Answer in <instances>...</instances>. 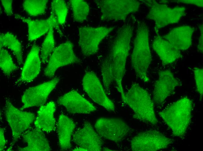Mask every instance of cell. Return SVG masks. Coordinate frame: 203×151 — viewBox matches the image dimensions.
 Returning a JSON list of instances; mask_svg holds the SVG:
<instances>
[{
	"instance_id": "cell-1",
	"label": "cell",
	"mask_w": 203,
	"mask_h": 151,
	"mask_svg": "<svg viewBox=\"0 0 203 151\" xmlns=\"http://www.w3.org/2000/svg\"><path fill=\"white\" fill-rule=\"evenodd\" d=\"M133 30V26L130 22L125 24L118 29L110 50L101 65V71L105 90L108 91L111 84L115 82L123 101L125 93L122 81L125 71L126 62L130 50Z\"/></svg>"
},
{
	"instance_id": "cell-2",
	"label": "cell",
	"mask_w": 203,
	"mask_h": 151,
	"mask_svg": "<svg viewBox=\"0 0 203 151\" xmlns=\"http://www.w3.org/2000/svg\"><path fill=\"white\" fill-rule=\"evenodd\" d=\"M151 61L148 27L144 22L138 21L131 61L136 75L145 82L149 81L147 72Z\"/></svg>"
},
{
	"instance_id": "cell-3",
	"label": "cell",
	"mask_w": 203,
	"mask_h": 151,
	"mask_svg": "<svg viewBox=\"0 0 203 151\" xmlns=\"http://www.w3.org/2000/svg\"><path fill=\"white\" fill-rule=\"evenodd\" d=\"M192 104L190 98L183 97L158 113L174 136L182 137L185 134L191 120Z\"/></svg>"
},
{
	"instance_id": "cell-4",
	"label": "cell",
	"mask_w": 203,
	"mask_h": 151,
	"mask_svg": "<svg viewBox=\"0 0 203 151\" xmlns=\"http://www.w3.org/2000/svg\"><path fill=\"white\" fill-rule=\"evenodd\" d=\"M123 102L132 109L137 119L153 125L158 124L154 104L149 94L138 84H133L125 93Z\"/></svg>"
},
{
	"instance_id": "cell-5",
	"label": "cell",
	"mask_w": 203,
	"mask_h": 151,
	"mask_svg": "<svg viewBox=\"0 0 203 151\" xmlns=\"http://www.w3.org/2000/svg\"><path fill=\"white\" fill-rule=\"evenodd\" d=\"M149 8L146 18L155 22L154 29L157 35L160 29L169 24L178 22L185 15L186 8L182 6L173 8L165 4H161L155 0H141Z\"/></svg>"
},
{
	"instance_id": "cell-6",
	"label": "cell",
	"mask_w": 203,
	"mask_h": 151,
	"mask_svg": "<svg viewBox=\"0 0 203 151\" xmlns=\"http://www.w3.org/2000/svg\"><path fill=\"white\" fill-rule=\"evenodd\" d=\"M94 2L100 9L101 19L103 21L125 20L130 14L137 11L140 3L136 0H96Z\"/></svg>"
},
{
	"instance_id": "cell-7",
	"label": "cell",
	"mask_w": 203,
	"mask_h": 151,
	"mask_svg": "<svg viewBox=\"0 0 203 151\" xmlns=\"http://www.w3.org/2000/svg\"><path fill=\"white\" fill-rule=\"evenodd\" d=\"M114 27H81L79 29L78 44L82 54L89 57L98 52L99 44Z\"/></svg>"
},
{
	"instance_id": "cell-8",
	"label": "cell",
	"mask_w": 203,
	"mask_h": 151,
	"mask_svg": "<svg viewBox=\"0 0 203 151\" xmlns=\"http://www.w3.org/2000/svg\"><path fill=\"white\" fill-rule=\"evenodd\" d=\"M174 141L159 131L150 130L134 137L131 146L134 151H155L167 148Z\"/></svg>"
},
{
	"instance_id": "cell-9",
	"label": "cell",
	"mask_w": 203,
	"mask_h": 151,
	"mask_svg": "<svg viewBox=\"0 0 203 151\" xmlns=\"http://www.w3.org/2000/svg\"><path fill=\"white\" fill-rule=\"evenodd\" d=\"M5 105V115L11 128L13 139L12 143L13 144L29 128L35 119V115L32 112L18 109L8 99L6 100Z\"/></svg>"
},
{
	"instance_id": "cell-10",
	"label": "cell",
	"mask_w": 203,
	"mask_h": 151,
	"mask_svg": "<svg viewBox=\"0 0 203 151\" xmlns=\"http://www.w3.org/2000/svg\"><path fill=\"white\" fill-rule=\"evenodd\" d=\"M95 128L100 136L116 143L121 141L130 130L123 120L116 118H99L96 122Z\"/></svg>"
},
{
	"instance_id": "cell-11",
	"label": "cell",
	"mask_w": 203,
	"mask_h": 151,
	"mask_svg": "<svg viewBox=\"0 0 203 151\" xmlns=\"http://www.w3.org/2000/svg\"><path fill=\"white\" fill-rule=\"evenodd\" d=\"M80 62L75 54L72 44L70 41L62 43L54 49L44 70L45 75L52 78L59 68Z\"/></svg>"
},
{
	"instance_id": "cell-12",
	"label": "cell",
	"mask_w": 203,
	"mask_h": 151,
	"mask_svg": "<svg viewBox=\"0 0 203 151\" xmlns=\"http://www.w3.org/2000/svg\"><path fill=\"white\" fill-rule=\"evenodd\" d=\"M82 85L85 91L95 102L108 111L114 110V103L107 96L99 80L94 73H86L83 77Z\"/></svg>"
},
{
	"instance_id": "cell-13",
	"label": "cell",
	"mask_w": 203,
	"mask_h": 151,
	"mask_svg": "<svg viewBox=\"0 0 203 151\" xmlns=\"http://www.w3.org/2000/svg\"><path fill=\"white\" fill-rule=\"evenodd\" d=\"M59 80V78H55L27 89L22 96L23 106L21 110L43 105Z\"/></svg>"
},
{
	"instance_id": "cell-14",
	"label": "cell",
	"mask_w": 203,
	"mask_h": 151,
	"mask_svg": "<svg viewBox=\"0 0 203 151\" xmlns=\"http://www.w3.org/2000/svg\"><path fill=\"white\" fill-rule=\"evenodd\" d=\"M72 141L78 147L86 151L102 150L103 142L90 122H85L72 136Z\"/></svg>"
},
{
	"instance_id": "cell-15",
	"label": "cell",
	"mask_w": 203,
	"mask_h": 151,
	"mask_svg": "<svg viewBox=\"0 0 203 151\" xmlns=\"http://www.w3.org/2000/svg\"><path fill=\"white\" fill-rule=\"evenodd\" d=\"M15 18L20 19L26 23L28 27V40L32 42L48 32L51 28H55L61 35L62 33L54 13L51 11L49 17L45 20H34L26 18L18 14L15 15Z\"/></svg>"
},
{
	"instance_id": "cell-16",
	"label": "cell",
	"mask_w": 203,
	"mask_h": 151,
	"mask_svg": "<svg viewBox=\"0 0 203 151\" xmlns=\"http://www.w3.org/2000/svg\"><path fill=\"white\" fill-rule=\"evenodd\" d=\"M180 83L178 79L170 70H165L160 71L153 91V98L155 103L158 104L163 103L179 85Z\"/></svg>"
},
{
	"instance_id": "cell-17",
	"label": "cell",
	"mask_w": 203,
	"mask_h": 151,
	"mask_svg": "<svg viewBox=\"0 0 203 151\" xmlns=\"http://www.w3.org/2000/svg\"><path fill=\"white\" fill-rule=\"evenodd\" d=\"M57 101L72 114H89L96 110L93 105L74 90L60 97Z\"/></svg>"
},
{
	"instance_id": "cell-18",
	"label": "cell",
	"mask_w": 203,
	"mask_h": 151,
	"mask_svg": "<svg viewBox=\"0 0 203 151\" xmlns=\"http://www.w3.org/2000/svg\"><path fill=\"white\" fill-rule=\"evenodd\" d=\"M195 31L194 28L188 25L173 28L162 36L174 47L181 51L189 48L192 44V37Z\"/></svg>"
},
{
	"instance_id": "cell-19",
	"label": "cell",
	"mask_w": 203,
	"mask_h": 151,
	"mask_svg": "<svg viewBox=\"0 0 203 151\" xmlns=\"http://www.w3.org/2000/svg\"><path fill=\"white\" fill-rule=\"evenodd\" d=\"M152 46L164 65L171 64L182 57L181 51L159 34L155 37Z\"/></svg>"
},
{
	"instance_id": "cell-20",
	"label": "cell",
	"mask_w": 203,
	"mask_h": 151,
	"mask_svg": "<svg viewBox=\"0 0 203 151\" xmlns=\"http://www.w3.org/2000/svg\"><path fill=\"white\" fill-rule=\"evenodd\" d=\"M41 130L37 127L30 129L23 134V139L27 143L26 147L19 148L20 151H49L51 150L49 143Z\"/></svg>"
},
{
	"instance_id": "cell-21",
	"label": "cell",
	"mask_w": 203,
	"mask_h": 151,
	"mask_svg": "<svg viewBox=\"0 0 203 151\" xmlns=\"http://www.w3.org/2000/svg\"><path fill=\"white\" fill-rule=\"evenodd\" d=\"M39 51L38 46L34 45L32 47L22 68L20 77L21 80L31 81L39 74L41 69Z\"/></svg>"
},
{
	"instance_id": "cell-22",
	"label": "cell",
	"mask_w": 203,
	"mask_h": 151,
	"mask_svg": "<svg viewBox=\"0 0 203 151\" xmlns=\"http://www.w3.org/2000/svg\"><path fill=\"white\" fill-rule=\"evenodd\" d=\"M55 110V105L53 101L41 106L37 112V116L34 121L35 127L48 133L54 130L55 122L54 116Z\"/></svg>"
},
{
	"instance_id": "cell-23",
	"label": "cell",
	"mask_w": 203,
	"mask_h": 151,
	"mask_svg": "<svg viewBox=\"0 0 203 151\" xmlns=\"http://www.w3.org/2000/svg\"><path fill=\"white\" fill-rule=\"evenodd\" d=\"M75 127L74 121L67 116L62 114L57 124L59 143L61 150H70L71 147L72 135Z\"/></svg>"
},
{
	"instance_id": "cell-24",
	"label": "cell",
	"mask_w": 203,
	"mask_h": 151,
	"mask_svg": "<svg viewBox=\"0 0 203 151\" xmlns=\"http://www.w3.org/2000/svg\"><path fill=\"white\" fill-rule=\"evenodd\" d=\"M0 46L11 50L15 56L19 65L20 66L22 63L21 44L14 34L8 32L0 34Z\"/></svg>"
},
{
	"instance_id": "cell-25",
	"label": "cell",
	"mask_w": 203,
	"mask_h": 151,
	"mask_svg": "<svg viewBox=\"0 0 203 151\" xmlns=\"http://www.w3.org/2000/svg\"><path fill=\"white\" fill-rule=\"evenodd\" d=\"M70 3L74 20L78 22L84 21L86 19L89 11L88 3L82 0H71Z\"/></svg>"
},
{
	"instance_id": "cell-26",
	"label": "cell",
	"mask_w": 203,
	"mask_h": 151,
	"mask_svg": "<svg viewBox=\"0 0 203 151\" xmlns=\"http://www.w3.org/2000/svg\"><path fill=\"white\" fill-rule=\"evenodd\" d=\"M47 0H27L22 4L24 10L31 16H36L45 12Z\"/></svg>"
},
{
	"instance_id": "cell-27",
	"label": "cell",
	"mask_w": 203,
	"mask_h": 151,
	"mask_svg": "<svg viewBox=\"0 0 203 151\" xmlns=\"http://www.w3.org/2000/svg\"><path fill=\"white\" fill-rule=\"evenodd\" d=\"M53 28H51L43 42L41 50L42 62H47L48 57L54 49L55 40L53 35Z\"/></svg>"
},
{
	"instance_id": "cell-28",
	"label": "cell",
	"mask_w": 203,
	"mask_h": 151,
	"mask_svg": "<svg viewBox=\"0 0 203 151\" xmlns=\"http://www.w3.org/2000/svg\"><path fill=\"white\" fill-rule=\"evenodd\" d=\"M51 11L56 16L59 24L65 23L68 12L65 1L62 0H54L52 1Z\"/></svg>"
},
{
	"instance_id": "cell-29",
	"label": "cell",
	"mask_w": 203,
	"mask_h": 151,
	"mask_svg": "<svg viewBox=\"0 0 203 151\" xmlns=\"http://www.w3.org/2000/svg\"><path fill=\"white\" fill-rule=\"evenodd\" d=\"M0 68L6 75L9 76L17 69V67L7 51L3 48H0Z\"/></svg>"
},
{
	"instance_id": "cell-30",
	"label": "cell",
	"mask_w": 203,
	"mask_h": 151,
	"mask_svg": "<svg viewBox=\"0 0 203 151\" xmlns=\"http://www.w3.org/2000/svg\"><path fill=\"white\" fill-rule=\"evenodd\" d=\"M193 71L197 90L202 98L203 94V69L196 67Z\"/></svg>"
},
{
	"instance_id": "cell-31",
	"label": "cell",
	"mask_w": 203,
	"mask_h": 151,
	"mask_svg": "<svg viewBox=\"0 0 203 151\" xmlns=\"http://www.w3.org/2000/svg\"><path fill=\"white\" fill-rule=\"evenodd\" d=\"M1 1L6 14L8 16L12 15L13 14L12 8L13 0H1Z\"/></svg>"
},
{
	"instance_id": "cell-32",
	"label": "cell",
	"mask_w": 203,
	"mask_h": 151,
	"mask_svg": "<svg viewBox=\"0 0 203 151\" xmlns=\"http://www.w3.org/2000/svg\"><path fill=\"white\" fill-rule=\"evenodd\" d=\"M177 3H181L193 5L197 6L202 7L203 6V0H178L170 1Z\"/></svg>"
},
{
	"instance_id": "cell-33",
	"label": "cell",
	"mask_w": 203,
	"mask_h": 151,
	"mask_svg": "<svg viewBox=\"0 0 203 151\" xmlns=\"http://www.w3.org/2000/svg\"><path fill=\"white\" fill-rule=\"evenodd\" d=\"M200 30V35L199 39L197 45V49L201 53H202L203 51V24H200L198 26Z\"/></svg>"
},
{
	"instance_id": "cell-34",
	"label": "cell",
	"mask_w": 203,
	"mask_h": 151,
	"mask_svg": "<svg viewBox=\"0 0 203 151\" xmlns=\"http://www.w3.org/2000/svg\"><path fill=\"white\" fill-rule=\"evenodd\" d=\"M4 130L3 128H1L0 129V150H3L5 147L6 141L4 136Z\"/></svg>"
},
{
	"instance_id": "cell-35",
	"label": "cell",
	"mask_w": 203,
	"mask_h": 151,
	"mask_svg": "<svg viewBox=\"0 0 203 151\" xmlns=\"http://www.w3.org/2000/svg\"><path fill=\"white\" fill-rule=\"evenodd\" d=\"M73 151H86L84 149V148H82L80 147H78V148H76L74 149Z\"/></svg>"
}]
</instances>
